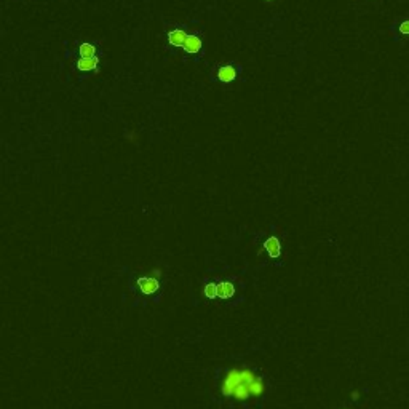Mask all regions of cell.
Returning a JSON list of instances; mask_svg holds the SVG:
<instances>
[{"label": "cell", "instance_id": "9", "mask_svg": "<svg viewBox=\"0 0 409 409\" xmlns=\"http://www.w3.org/2000/svg\"><path fill=\"white\" fill-rule=\"evenodd\" d=\"M79 53H80L82 58H93L95 53H96V48H95V45H91V43H82Z\"/></svg>", "mask_w": 409, "mask_h": 409}, {"label": "cell", "instance_id": "7", "mask_svg": "<svg viewBox=\"0 0 409 409\" xmlns=\"http://www.w3.org/2000/svg\"><path fill=\"white\" fill-rule=\"evenodd\" d=\"M235 294V286L230 281H221L217 285V297L219 299H230Z\"/></svg>", "mask_w": 409, "mask_h": 409}, {"label": "cell", "instance_id": "11", "mask_svg": "<svg viewBox=\"0 0 409 409\" xmlns=\"http://www.w3.org/2000/svg\"><path fill=\"white\" fill-rule=\"evenodd\" d=\"M400 30L403 32V34H407L409 36V21H404V23L400 26Z\"/></svg>", "mask_w": 409, "mask_h": 409}, {"label": "cell", "instance_id": "14", "mask_svg": "<svg viewBox=\"0 0 409 409\" xmlns=\"http://www.w3.org/2000/svg\"><path fill=\"white\" fill-rule=\"evenodd\" d=\"M269 2H270V0H269Z\"/></svg>", "mask_w": 409, "mask_h": 409}, {"label": "cell", "instance_id": "13", "mask_svg": "<svg viewBox=\"0 0 409 409\" xmlns=\"http://www.w3.org/2000/svg\"><path fill=\"white\" fill-rule=\"evenodd\" d=\"M352 398H353V400H358V392H353L352 393Z\"/></svg>", "mask_w": 409, "mask_h": 409}, {"label": "cell", "instance_id": "2", "mask_svg": "<svg viewBox=\"0 0 409 409\" xmlns=\"http://www.w3.org/2000/svg\"><path fill=\"white\" fill-rule=\"evenodd\" d=\"M138 286L141 293L144 296H150L153 293H157L159 288H160V283L155 277H142L138 280Z\"/></svg>", "mask_w": 409, "mask_h": 409}, {"label": "cell", "instance_id": "12", "mask_svg": "<svg viewBox=\"0 0 409 409\" xmlns=\"http://www.w3.org/2000/svg\"><path fill=\"white\" fill-rule=\"evenodd\" d=\"M160 275H162V272H160L159 269H155V270H153V277H155V278H159V277H160Z\"/></svg>", "mask_w": 409, "mask_h": 409}, {"label": "cell", "instance_id": "6", "mask_svg": "<svg viewBox=\"0 0 409 409\" xmlns=\"http://www.w3.org/2000/svg\"><path fill=\"white\" fill-rule=\"evenodd\" d=\"M185 39H187V34L181 29H174L168 32V42L173 47H184Z\"/></svg>", "mask_w": 409, "mask_h": 409}, {"label": "cell", "instance_id": "8", "mask_svg": "<svg viewBox=\"0 0 409 409\" xmlns=\"http://www.w3.org/2000/svg\"><path fill=\"white\" fill-rule=\"evenodd\" d=\"M98 64H99V59L96 56H93V58H82V59L77 61V69L83 71V72L96 71L98 69Z\"/></svg>", "mask_w": 409, "mask_h": 409}, {"label": "cell", "instance_id": "1", "mask_svg": "<svg viewBox=\"0 0 409 409\" xmlns=\"http://www.w3.org/2000/svg\"><path fill=\"white\" fill-rule=\"evenodd\" d=\"M224 396H232L238 401H245L249 396H261L265 392V384L248 368L230 369L221 387Z\"/></svg>", "mask_w": 409, "mask_h": 409}, {"label": "cell", "instance_id": "5", "mask_svg": "<svg viewBox=\"0 0 409 409\" xmlns=\"http://www.w3.org/2000/svg\"><path fill=\"white\" fill-rule=\"evenodd\" d=\"M235 77H237V71H235L234 66H230V64L229 66H223V68L217 71V79L221 82H226V83L234 82Z\"/></svg>", "mask_w": 409, "mask_h": 409}, {"label": "cell", "instance_id": "3", "mask_svg": "<svg viewBox=\"0 0 409 409\" xmlns=\"http://www.w3.org/2000/svg\"><path fill=\"white\" fill-rule=\"evenodd\" d=\"M264 249L269 253L270 258H280L281 254V243L277 237H269L264 241Z\"/></svg>", "mask_w": 409, "mask_h": 409}, {"label": "cell", "instance_id": "10", "mask_svg": "<svg viewBox=\"0 0 409 409\" xmlns=\"http://www.w3.org/2000/svg\"><path fill=\"white\" fill-rule=\"evenodd\" d=\"M203 294L208 297V299H214V297H217V285L216 283H208L203 288Z\"/></svg>", "mask_w": 409, "mask_h": 409}, {"label": "cell", "instance_id": "4", "mask_svg": "<svg viewBox=\"0 0 409 409\" xmlns=\"http://www.w3.org/2000/svg\"><path fill=\"white\" fill-rule=\"evenodd\" d=\"M202 47H203V43L202 40L195 37V36H187L185 42H184V50L187 53H191V54H197L198 51H202Z\"/></svg>", "mask_w": 409, "mask_h": 409}]
</instances>
